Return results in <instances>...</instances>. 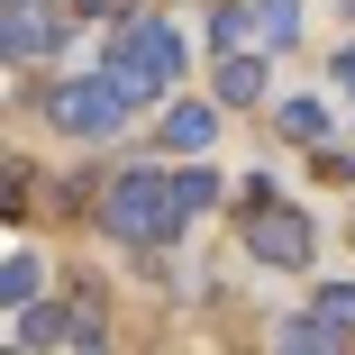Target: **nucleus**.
<instances>
[{
  "label": "nucleus",
  "instance_id": "1",
  "mask_svg": "<svg viewBox=\"0 0 355 355\" xmlns=\"http://www.w3.org/2000/svg\"><path fill=\"white\" fill-rule=\"evenodd\" d=\"M173 73H182V37H173L164 19H128V28H119V55H110V83H119L128 101H155Z\"/></svg>",
  "mask_w": 355,
  "mask_h": 355
},
{
  "label": "nucleus",
  "instance_id": "2",
  "mask_svg": "<svg viewBox=\"0 0 355 355\" xmlns=\"http://www.w3.org/2000/svg\"><path fill=\"white\" fill-rule=\"evenodd\" d=\"M101 219H110L119 237H164V228L182 219V209H173V182H155V173H128V182H110Z\"/></svg>",
  "mask_w": 355,
  "mask_h": 355
},
{
  "label": "nucleus",
  "instance_id": "3",
  "mask_svg": "<svg viewBox=\"0 0 355 355\" xmlns=\"http://www.w3.org/2000/svg\"><path fill=\"white\" fill-rule=\"evenodd\" d=\"M128 119V92L119 83H64L55 92V128H73V137H110Z\"/></svg>",
  "mask_w": 355,
  "mask_h": 355
},
{
  "label": "nucleus",
  "instance_id": "4",
  "mask_svg": "<svg viewBox=\"0 0 355 355\" xmlns=\"http://www.w3.org/2000/svg\"><path fill=\"white\" fill-rule=\"evenodd\" d=\"M19 337H28V346H101V301H73V310H19Z\"/></svg>",
  "mask_w": 355,
  "mask_h": 355
},
{
  "label": "nucleus",
  "instance_id": "5",
  "mask_svg": "<svg viewBox=\"0 0 355 355\" xmlns=\"http://www.w3.org/2000/svg\"><path fill=\"white\" fill-rule=\"evenodd\" d=\"M246 246H255L264 264H301V255H310V228L292 219V209H255V219H246Z\"/></svg>",
  "mask_w": 355,
  "mask_h": 355
},
{
  "label": "nucleus",
  "instance_id": "6",
  "mask_svg": "<svg viewBox=\"0 0 355 355\" xmlns=\"http://www.w3.org/2000/svg\"><path fill=\"white\" fill-rule=\"evenodd\" d=\"M64 37V10L55 0H10V55H46Z\"/></svg>",
  "mask_w": 355,
  "mask_h": 355
},
{
  "label": "nucleus",
  "instance_id": "7",
  "mask_svg": "<svg viewBox=\"0 0 355 355\" xmlns=\"http://www.w3.org/2000/svg\"><path fill=\"white\" fill-rule=\"evenodd\" d=\"M209 137H219V119H209V101H182V110L164 119V146H182V155H200Z\"/></svg>",
  "mask_w": 355,
  "mask_h": 355
},
{
  "label": "nucleus",
  "instance_id": "8",
  "mask_svg": "<svg viewBox=\"0 0 355 355\" xmlns=\"http://www.w3.org/2000/svg\"><path fill=\"white\" fill-rule=\"evenodd\" d=\"M219 101H264V64L255 55H228L219 64Z\"/></svg>",
  "mask_w": 355,
  "mask_h": 355
},
{
  "label": "nucleus",
  "instance_id": "9",
  "mask_svg": "<svg viewBox=\"0 0 355 355\" xmlns=\"http://www.w3.org/2000/svg\"><path fill=\"white\" fill-rule=\"evenodd\" d=\"M282 137L319 146V137H328V110H319V101H282Z\"/></svg>",
  "mask_w": 355,
  "mask_h": 355
},
{
  "label": "nucleus",
  "instance_id": "10",
  "mask_svg": "<svg viewBox=\"0 0 355 355\" xmlns=\"http://www.w3.org/2000/svg\"><path fill=\"white\" fill-rule=\"evenodd\" d=\"M328 346H337V328H328L319 310H310L301 328H282V355H328Z\"/></svg>",
  "mask_w": 355,
  "mask_h": 355
},
{
  "label": "nucleus",
  "instance_id": "11",
  "mask_svg": "<svg viewBox=\"0 0 355 355\" xmlns=\"http://www.w3.org/2000/svg\"><path fill=\"white\" fill-rule=\"evenodd\" d=\"M209 200H219V182H209V173H182V182H173V209H182V219H191V209H209Z\"/></svg>",
  "mask_w": 355,
  "mask_h": 355
},
{
  "label": "nucleus",
  "instance_id": "12",
  "mask_svg": "<svg viewBox=\"0 0 355 355\" xmlns=\"http://www.w3.org/2000/svg\"><path fill=\"white\" fill-rule=\"evenodd\" d=\"M319 319L328 328H355V282H328V292H319Z\"/></svg>",
  "mask_w": 355,
  "mask_h": 355
},
{
  "label": "nucleus",
  "instance_id": "13",
  "mask_svg": "<svg viewBox=\"0 0 355 355\" xmlns=\"http://www.w3.org/2000/svg\"><path fill=\"white\" fill-rule=\"evenodd\" d=\"M37 301V255H10V310Z\"/></svg>",
  "mask_w": 355,
  "mask_h": 355
},
{
  "label": "nucleus",
  "instance_id": "14",
  "mask_svg": "<svg viewBox=\"0 0 355 355\" xmlns=\"http://www.w3.org/2000/svg\"><path fill=\"white\" fill-rule=\"evenodd\" d=\"M264 37H273V46H292V37H301V10H292V0H273V10H264Z\"/></svg>",
  "mask_w": 355,
  "mask_h": 355
},
{
  "label": "nucleus",
  "instance_id": "15",
  "mask_svg": "<svg viewBox=\"0 0 355 355\" xmlns=\"http://www.w3.org/2000/svg\"><path fill=\"white\" fill-rule=\"evenodd\" d=\"M246 28H264V19H246V10H237V0H228V10H219V19H209V37H219V46H237Z\"/></svg>",
  "mask_w": 355,
  "mask_h": 355
},
{
  "label": "nucleus",
  "instance_id": "16",
  "mask_svg": "<svg viewBox=\"0 0 355 355\" xmlns=\"http://www.w3.org/2000/svg\"><path fill=\"white\" fill-rule=\"evenodd\" d=\"M337 83H346V92H355V37H346V55H337Z\"/></svg>",
  "mask_w": 355,
  "mask_h": 355
},
{
  "label": "nucleus",
  "instance_id": "17",
  "mask_svg": "<svg viewBox=\"0 0 355 355\" xmlns=\"http://www.w3.org/2000/svg\"><path fill=\"white\" fill-rule=\"evenodd\" d=\"M73 10H110V0H73Z\"/></svg>",
  "mask_w": 355,
  "mask_h": 355
}]
</instances>
